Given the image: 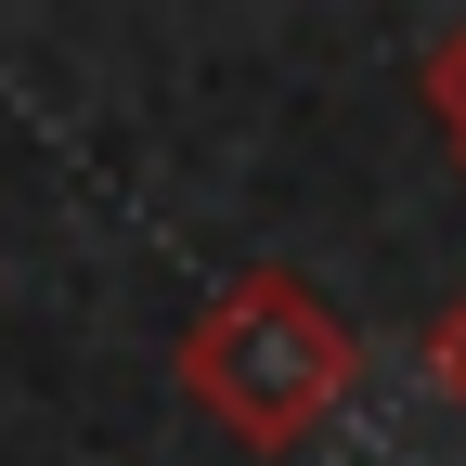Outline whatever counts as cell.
Here are the masks:
<instances>
[{
	"label": "cell",
	"instance_id": "cell-1",
	"mask_svg": "<svg viewBox=\"0 0 466 466\" xmlns=\"http://www.w3.org/2000/svg\"><path fill=\"white\" fill-rule=\"evenodd\" d=\"M168 376H182V401L233 453H311L350 415V389H363V337H350V311L311 272H272L259 259V272H233L220 299L182 324Z\"/></svg>",
	"mask_w": 466,
	"mask_h": 466
},
{
	"label": "cell",
	"instance_id": "cell-2",
	"mask_svg": "<svg viewBox=\"0 0 466 466\" xmlns=\"http://www.w3.org/2000/svg\"><path fill=\"white\" fill-rule=\"evenodd\" d=\"M415 91H428V116H441V143H453V168H466V14L428 39V66H415Z\"/></svg>",
	"mask_w": 466,
	"mask_h": 466
},
{
	"label": "cell",
	"instance_id": "cell-3",
	"mask_svg": "<svg viewBox=\"0 0 466 466\" xmlns=\"http://www.w3.org/2000/svg\"><path fill=\"white\" fill-rule=\"evenodd\" d=\"M428 389L453 401V415H466V285H453V311L428 324Z\"/></svg>",
	"mask_w": 466,
	"mask_h": 466
}]
</instances>
